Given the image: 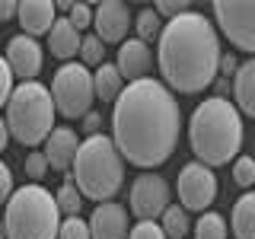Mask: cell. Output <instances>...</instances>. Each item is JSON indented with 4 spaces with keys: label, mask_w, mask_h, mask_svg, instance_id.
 I'll use <instances>...</instances> for the list:
<instances>
[{
    "label": "cell",
    "mask_w": 255,
    "mask_h": 239,
    "mask_svg": "<svg viewBox=\"0 0 255 239\" xmlns=\"http://www.w3.org/2000/svg\"><path fill=\"white\" fill-rule=\"evenodd\" d=\"M166 239H185L188 230H191V220H188V211L182 204H169L163 211V223H159Z\"/></svg>",
    "instance_id": "obj_21"
},
{
    "label": "cell",
    "mask_w": 255,
    "mask_h": 239,
    "mask_svg": "<svg viewBox=\"0 0 255 239\" xmlns=\"http://www.w3.org/2000/svg\"><path fill=\"white\" fill-rule=\"evenodd\" d=\"M233 182L243 188L255 185V159L252 156H236L233 159Z\"/></svg>",
    "instance_id": "obj_26"
},
{
    "label": "cell",
    "mask_w": 255,
    "mask_h": 239,
    "mask_svg": "<svg viewBox=\"0 0 255 239\" xmlns=\"http://www.w3.org/2000/svg\"><path fill=\"white\" fill-rule=\"evenodd\" d=\"M90 236L93 239H128L131 223H128V211L118 201L96 204V211L90 214Z\"/></svg>",
    "instance_id": "obj_14"
},
{
    "label": "cell",
    "mask_w": 255,
    "mask_h": 239,
    "mask_svg": "<svg viewBox=\"0 0 255 239\" xmlns=\"http://www.w3.org/2000/svg\"><path fill=\"white\" fill-rule=\"evenodd\" d=\"M0 239H6V227H3V220H0Z\"/></svg>",
    "instance_id": "obj_38"
},
{
    "label": "cell",
    "mask_w": 255,
    "mask_h": 239,
    "mask_svg": "<svg viewBox=\"0 0 255 239\" xmlns=\"http://www.w3.org/2000/svg\"><path fill=\"white\" fill-rule=\"evenodd\" d=\"M115 67H118V74H122L125 83L147 80L150 67H153V51H150V45H143L140 38H125V42L118 45Z\"/></svg>",
    "instance_id": "obj_13"
},
{
    "label": "cell",
    "mask_w": 255,
    "mask_h": 239,
    "mask_svg": "<svg viewBox=\"0 0 255 239\" xmlns=\"http://www.w3.org/2000/svg\"><path fill=\"white\" fill-rule=\"evenodd\" d=\"M58 239H93L90 236V223L80 220V217H64L61 230H58Z\"/></svg>",
    "instance_id": "obj_27"
},
{
    "label": "cell",
    "mask_w": 255,
    "mask_h": 239,
    "mask_svg": "<svg viewBox=\"0 0 255 239\" xmlns=\"http://www.w3.org/2000/svg\"><path fill=\"white\" fill-rule=\"evenodd\" d=\"M6 19H16V3L13 0H0V22Z\"/></svg>",
    "instance_id": "obj_36"
},
{
    "label": "cell",
    "mask_w": 255,
    "mask_h": 239,
    "mask_svg": "<svg viewBox=\"0 0 255 239\" xmlns=\"http://www.w3.org/2000/svg\"><path fill=\"white\" fill-rule=\"evenodd\" d=\"M77 150H80L77 131H74V127H67V124H61V127H54V131L45 137V150H42V153L48 159V169L67 172L70 163H74V156H77Z\"/></svg>",
    "instance_id": "obj_16"
},
{
    "label": "cell",
    "mask_w": 255,
    "mask_h": 239,
    "mask_svg": "<svg viewBox=\"0 0 255 239\" xmlns=\"http://www.w3.org/2000/svg\"><path fill=\"white\" fill-rule=\"evenodd\" d=\"M134 26V16L122 0H102L93 6V35L102 45H122L128 38V29Z\"/></svg>",
    "instance_id": "obj_11"
},
{
    "label": "cell",
    "mask_w": 255,
    "mask_h": 239,
    "mask_svg": "<svg viewBox=\"0 0 255 239\" xmlns=\"http://www.w3.org/2000/svg\"><path fill=\"white\" fill-rule=\"evenodd\" d=\"M153 10H156L159 19L166 16V22H169V19H175V16L188 13V3H185V0H179V3H175V0H163V3H156V6H153Z\"/></svg>",
    "instance_id": "obj_32"
},
{
    "label": "cell",
    "mask_w": 255,
    "mask_h": 239,
    "mask_svg": "<svg viewBox=\"0 0 255 239\" xmlns=\"http://www.w3.org/2000/svg\"><path fill=\"white\" fill-rule=\"evenodd\" d=\"M54 99L51 90L38 80L13 86V96L6 102V127L10 137H16L22 147H38L45 143V137L54 131Z\"/></svg>",
    "instance_id": "obj_6"
},
{
    "label": "cell",
    "mask_w": 255,
    "mask_h": 239,
    "mask_svg": "<svg viewBox=\"0 0 255 239\" xmlns=\"http://www.w3.org/2000/svg\"><path fill=\"white\" fill-rule=\"evenodd\" d=\"M51 99H54V112L64 118H83L86 112H93V70L83 67L77 61H67L54 70L51 77Z\"/></svg>",
    "instance_id": "obj_7"
},
{
    "label": "cell",
    "mask_w": 255,
    "mask_h": 239,
    "mask_svg": "<svg viewBox=\"0 0 255 239\" xmlns=\"http://www.w3.org/2000/svg\"><path fill=\"white\" fill-rule=\"evenodd\" d=\"M54 19H58V6L51 0H22V3H16V22L22 26V35L29 38L51 32Z\"/></svg>",
    "instance_id": "obj_15"
},
{
    "label": "cell",
    "mask_w": 255,
    "mask_h": 239,
    "mask_svg": "<svg viewBox=\"0 0 255 239\" xmlns=\"http://www.w3.org/2000/svg\"><path fill=\"white\" fill-rule=\"evenodd\" d=\"M13 169L0 159V207H6V201H10V195H13Z\"/></svg>",
    "instance_id": "obj_33"
},
{
    "label": "cell",
    "mask_w": 255,
    "mask_h": 239,
    "mask_svg": "<svg viewBox=\"0 0 255 239\" xmlns=\"http://www.w3.org/2000/svg\"><path fill=\"white\" fill-rule=\"evenodd\" d=\"M128 239H166V236L156 220H137L131 227V233H128Z\"/></svg>",
    "instance_id": "obj_30"
},
{
    "label": "cell",
    "mask_w": 255,
    "mask_h": 239,
    "mask_svg": "<svg viewBox=\"0 0 255 239\" xmlns=\"http://www.w3.org/2000/svg\"><path fill=\"white\" fill-rule=\"evenodd\" d=\"M182 134V109L163 80L128 83L112 109V143L125 163L156 169L175 153Z\"/></svg>",
    "instance_id": "obj_1"
},
{
    "label": "cell",
    "mask_w": 255,
    "mask_h": 239,
    "mask_svg": "<svg viewBox=\"0 0 255 239\" xmlns=\"http://www.w3.org/2000/svg\"><path fill=\"white\" fill-rule=\"evenodd\" d=\"M54 204H58L61 214H67V217H80V207H83V195L77 191L74 182H64V185L54 191Z\"/></svg>",
    "instance_id": "obj_24"
},
{
    "label": "cell",
    "mask_w": 255,
    "mask_h": 239,
    "mask_svg": "<svg viewBox=\"0 0 255 239\" xmlns=\"http://www.w3.org/2000/svg\"><path fill=\"white\" fill-rule=\"evenodd\" d=\"M6 67L13 70V77H19L22 83H29V80H35L42 74V61H45V51L42 45L35 42V38L29 35H13L10 42H6V54H3Z\"/></svg>",
    "instance_id": "obj_12"
},
{
    "label": "cell",
    "mask_w": 255,
    "mask_h": 239,
    "mask_svg": "<svg viewBox=\"0 0 255 239\" xmlns=\"http://www.w3.org/2000/svg\"><path fill=\"white\" fill-rule=\"evenodd\" d=\"M230 227H233L236 239H255V191H246L243 198H236Z\"/></svg>",
    "instance_id": "obj_20"
},
{
    "label": "cell",
    "mask_w": 255,
    "mask_h": 239,
    "mask_svg": "<svg viewBox=\"0 0 255 239\" xmlns=\"http://www.w3.org/2000/svg\"><path fill=\"white\" fill-rule=\"evenodd\" d=\"M67 179L77 185L83 198L106 204L118 195V188L125 185V159L115 150L112 137L106 134H93V137L80 140V150L70 163Z\"/></svg>",
    "instance_id": "obj_4"
},
{
    "label": "cell",
    "mask_w": 255,
    "mask_h": 239,
    "mask_svg": "<svg viewBox=\"0 0 255 239\" xmlns=\"http://www.w3.org/2000/svg\"><path fill=\"white\" fill-rule=\"evenodd\" d=\"M80 42H83V35H80L67 19H54L51 32H48V48H51L54 58L67 64L70 58H77V54H80Z\"/></svg>",
    "instance_id": "obj_17"
},
{
    "label": "cell",
    "mask_w": 255,
    "mask_h": 239,
    "mask_svg": "<svg viewBox=\"0 0 255 239\" xmlns=\"http://www.w3.org/2000/svg\"><path fill=\"white\" fill-rule=\"evenodd\" d=\"M172 191H169V182L156 172H140L137 179L131 182V214L137 220H156L163 217V211L169 207L172 201Z\"/></svg>",
    "instance_id": "obj_10"
},
{
    "label": "cell",
    "mask_w": 255,
    "mask_h": 239,
    "mask_svg": "<svg viewBox=\"0 0 255 239\" xmlns=\"http://www.w3.org/2000/svg\"><path fill=\"white\" fill-rule=\"evenodd\" d=\"M175 188H179V201L185 211H207L214 201H217V175H214L211 166L204 163H185L179 172V182H175Z\"/></svg>",
    "instance_id": "obj_9"
},
{
    "label": "cell",
    "mask_w": 255,
    "mask_h": 239,
    "mask_svg": "<svg viewBox=\"0 0 255 239\" xmlns=\"http://www.w3.org/2000/svg\"><path fill=\"white\" fill-rule=\"evenodd\" d=\"M134 29H137L134 38H140V42L147 45V42H153V38H159V32H163V19L156 16L153 6H147V10H140L137 16H134Z\"/></svg>",
    "instance_id": "obj_23"
},
{
    "label": "cell",
    "mask_w": 255,
    "mask_h": 239,
    "mask_svg": "<svg viewBox=\"0 0 255 239\" xmlns=\"http://www.w3.org/2000/svg\"><path fill=\"white\" fill-rule=\"evenodd\" d=\"M214 19H217V29L230 38V45H236L239 51H249L255 58V3L217 0Z\"/></svg>",
    "instance_id": "obj_8"
},
{
    "label": "cell",
    "mask_w": 255,
    "mask_h": 239,
    "mask_svg": "<svg viewBox=\"0 0 255 239\" xmlns=\"http://www.w3.org/2000/svg\"><path fill=\"white\" fill-rule=\"evenodd\" d=\"M67 22L74 26L77 32H83V29H90L93 26V6L90 3H70V10H67Z\"/></svg>",
    "instance_id": "obj_29"
},
{
    "label": "cell",
    "mask_w": 255,
    "mask_h": 239,
    "mask_svg": "<svg viewBox=\"0 0 255 239\" xmlns=\"http://www.w3.org/2000/svg\"><path fill=\"white\" fill-rule=\"evenodd\" d=\"M236 70H239V61H236V54H220V64H217V74L223 77H236Z\"/></svg>",
    "instance_id": "obj_35"
},
{
    "label": "cell",
    "mask_w": 255,
    "mask_h": 239,
    "mask_svg": "<svg viewBox=\"0 0 255 239\" xmlns=\"http://www.w3.org/2000/svg\"><path fill=\"white\" fill-rule=\"evenodd\" d=\"M3 227L6 239H58L61 211L54 204V195L35 182L16 188L6 201Z\"/></svg>",
    "instance_id": "obj_5"
},
{
    "label": "cell",
    "mask_w": 255,
    "mask_h": 239,
    "mask_svg": "<svg viewBox=\"0 0 255 239\" xmlns=\"http://www.w3.org/2000/svg\"><path fill=\"white\" fill-rule=\"evenodd\" d=\"M195 239H227V220L217 211H204L195 220Z\"/></svg>",
    "instance_id": "obj_22"
},
{
    "label": "cell",
    "mask_w": 255,
    "mask_h": 239,
    "mask_svg": "<svg viewBox=\"0 0 255 239\" xmlns=\"http://www.w3.org/2000/svg\"><path fill=\"white\" fill-rule=\"evenodd\" d=\"M188 143L195 150L198 163L204 166H227L239 156L243 147V115L230 99L211 96L198 102L188 121Z\"/></svg>",
    "instance_id": "obj_3"
},
{
    "label": "cell",
    "mask_w": 255,
    "mask_h": 239,
    "mask_svg": "<svg viewBox=\"0 0 255 239\" xmlns=\"http://www.w3.org/2000/svg\"><path fill=\"white\" fill-rule=\"evenodd\" d=\"M122 90H125V80H122V74H118V67L102 61L99 67L93 70V93H96V99L115 102L118 96H122Z\"/></svg>",
    "instance_id": "obj_19"
},
{
    "label": "cell",
    "mask_w": 255,
    "mask_h": 239,
    "mask_svg": "<svg viewBox=\"0 0 255 239\" xmlns=\"http://www.w3.org/2000/svg\"><path fill=\"white\" fill-rule=\"evenodd\" d=\"M102 61H106V45L96 35H83V42H80V64L83 67H99Z\"/></svg>",
    "instance_id": "obj_25"
},
{
    "label": "cell",
    "mask_w": 255,
    "mask_h": 239,
    "mask_svg": "<svg viewBox=\"0 0 255 239\" xmlns=\"http://www.w3.org/2000/svg\"><path fill=\"white\" fill-rule=\"evenodd\" d=\"M83 131H86V137L102 134V115H99V112H86V115H83Z\"/></svg>",
    "instance_id": "obj_34"
},
{
    "label": "cell",
    "mask_w": 255,
    "mask_h": 239,
    "mask_svg": "<svg viewBox=\"0 0 255 239\" xmlns=\"http://www.w3.org/2000/svg\"><path fill=\"white\" fill-rule=\"evenodd\" d=\"M10 96H13V70L6 67L3 54H0V109L10 102Z\"/></svg>",
    "instance_id": "obj_31"
},
{
    "label": "cell",
    "mask_w": 255,
    "mask_h": 239,
    "mask_svg": "<svg viewBox=\"0 0 255 239\" xmlns=\"http://www.w3.org/2000/svg\"><path fill=\"white\" fill-rule=\"evenodd\" d=\"M26 175L35 182V185L48 175V159H45L42 150H32V153H26Z\"/></svg>",
    "instance_id": "obj_28"
},
{
    "label": "cell",
    "mask_w": 255,
    "mask_h": 239,
    "mask_svg": "<svg viewBox=\"0 0 255 239\" xmlns=\"http://www.w3.org/2000/svg\"><path fill=\"white\" fill-rule=\"evenodd\" d=\"M156 64L169 93H204L217 80L220 32L204 13H182L163 22L156 38Z\"/></svg>",
    "instance_id": "obj_2"
},
{
    "label": "cell",
    "mask_w": 255,
    "mask_h": 239,
    "mask_svg": "<svg viewBox=\"0 0 255 239\" xmlns=\"http://www.w3.org/2000/svg\"><path fill=\"white\" fill-rule=\"evenodd\" d=\"M233 106L239 112H246L249 118H255V58H249L246 64H239L236 77H233Z\"/></svg>",
    "instance_id": "obj_18"
},
{
    "label": "cell",
    "mask_w": 255,
    "mask_h": 239,
    "mask_svg": "<svg viewBox=\"0 0 255 239\" xmlns=\"http://www.w3.org/2000/svg\"><path fill=\"white\" fill-rule=\"evenodd\" d=\"M6 143H10V127H6V121L0 118V153L6 150Z\"/></svg>",
    "instance_id": "obj_37"
}]
</instances>
